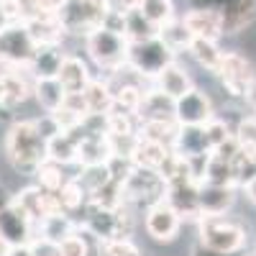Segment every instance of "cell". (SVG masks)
<instances>
[{"mask_svg":"<svg viewBox=\"0 0 256 256\" xmlns=\"http://www.w3.org/2000/svg\"><path fill=\"white\" fill-rule=\"evenodd\" d=\"M156 34H159V38H162L174 54L187 52L190 44H192V38H195V36L190 34V28L182 24V18H172V20H169V24H164Z\"/></svg>","mask_w":256,"mask_h":256,"instance_id":"cell-32","label":"cell"},{"mask_svg":"<svg viewBox=\"0 0 256 256\" xmlns=\"http://www.w3.org/2000/svg\"><path fill=\"white\" fill-rule=\"evenodd\" d=\"M90 256H100V254H98V248H95V251H92V254H90Z\"/></svg>","mask_w":256,"mask_h":256,"instance_id":"cell-54","label":"cell"},{"mask_svg":"<svg viewBox=\"0 0 256 256\" xmlns=\"http://www.w3.org/2000/svg\"><path fill=\"white\" fill-rule=\"evenodd\" d=\"M190 256H233V254H223V251H216V248H210L205 244H195L190 251Z\"/></svg>","mask_w":256,"mask_h":256,"instance_id":"cell-48","label":"cell"},{"mask_svg":"<svg viewBox=\"0 0 256 256\" xmlns=\"http://www.w3.org/2000/svg\"><path fill=\"white\" fill-rule=\"evenodd\" d=\"M13 202L31 218L34 228H36L38 220H44L46 216H52V212L62 210V208H59V200H56V192H49V190L38 187V184L20 190L18 195L13 198Z\"/></svg>","mask_w":256,"mask_h":256,"instance_id":"cell-14","label":"cell"},{"mask_svg":"<svg viewBox=\"0 0 256 256\" xmlns=\"http://www.w3.org/2000/svg\"><path fill=\"white\" fill-rule=\"evenodd\" d=\"M56 200H59V208L64 212H74V210L88 205L90 195H88V190L80 184V180L72 177V180H64V184L56 190Z\"/></svg>","mask_w":256,"mask_h":256,"instance_id":"cell-35","label":"cell"},{"mask_svg":"<svg viewBox=\"0 0 256 256\" xmlns=\"http://www.w3.org/2000/svg\"><path fill=\"white\" fill-rule=\"evenodd\" d=\"M46 159L56 164H77V138L70 131H59L46 138Z\"/></svg>","mask_w":256,"mask_h":256,"instance_id":"cell-28","label":"cell"},{"mask_svg":"<svg viewBox=\"0 0 256 256\" xmlns=\"http://www.w3.org/2000/svg\"><path fill=\"white\" fill-rule=\"evenodd\" d=\"M182 24L190 28V34L195 38H212L218 41L223 36V24H220V16L210 8H190L182 16Z\"/></svg>","mask_w":256,"mask_h":256,"instance_id":"cell-20","label":"cell"},{"mask_svg":"<svg viewBox=\"0 0 256 256\" xmlns=\"http://www.w3.org/2000/svg\"><path fill=\"white\" fill-rule=\"evenodd\" d=\"M172 146H164V144H156V141H146V138H138L134 154H131V162L136 166H146V169H159V164L164 162L166 152Z\"/></svg>","mask_w":256,"mask_h":256,"instance_id":"cell-34","label":"cell"},{"mask_svg":"<svg viewBox=\"0 0 256 256\" xmlns=\"http://www.w3.org/2000/svg\"><path fill=\"white\" fill-rule=\"evenodd\" d=\"M80 180V184L88 190V195H92L95 190H100L102 184H108L113 177H110V169L108 164H90V166H82L80 174H74Z\"/></svg>","mask_w":256,"mask_h":256,"instance_id":"cell-39","label":"cell"},{"mask_svg":"<svg viewBox=\"0 0 256 256\" xmlns=\"http://www.w3.org/2000/svg\"><path fill=\"white\" fill-rule=\"evenodd\" d=\"M156 31L159 28L138 8L126 10V31H123V36L128 41H141V38H148V36H156Z\"/></svg>","mask_w":256,"mask_h":256,"instance_id":"cell-37","label":"cell"},{"mask_svg":"<svg viewBox=\"0 0 256 256\" xmlns=\"http://www.w3.org/2000/svg\"><path fill=\"white\" fill-rule=\"evenodd\" d=\"M84 49H88L90 59L102 70H116L126 62L128 54V38L123 34H116L110 28H95L92 34L84 36Z\"/></svg>","mask_w":256,"mask_h":256,"instance_id":"cell-7","label":"cell"},{"mask_svg":"<svg viewBox=\"0 0 256 256\" xmlns=\"http://www.w3.org/2000/svg\"><path fill=\"white\" fill-rule=\"evenodd\" d=\"M198 230H200V244L216 248V251H223V254H238L246 246V228L236 218H230L228 212L200 216Z\"/></svg>","mask_w":256,"mask_h":256,"instance_id":"cell-3","label":"cell"},{"mask_svg":"<svg viewBox=\"0 0 256 256\" xmlns=\"http://www.w3.org/2000/svg\"><path fill=\"white\" fill-rule=\"evenodd\" d=\"M187 52H190L192 59H195L200 67L208 70V72H218L220 59H223V54H226V52H220L218 41H212V38H192V44H190Z\"/></svg>","mask_w":256,"mask_h":256,"instance_id":"cell-31","label":"cell"},{"mask_svg":"<svg viewBox=\"0 0 256 256\" xmlns=\"http://www.w3.org/2000/svg\"><path fill=\"white\" fill-rule=\"evenodd\" d=\"M202 182H216V184H233L236 187L238 180L236 174H233V166L228 159L218 156V154H212L208 156V164H205V174H202Z\"/></svg>","mask_w":256,"mask_h":256,"instance_id":"cell-36","label":"cell"},{"mask_svg":"<svg viewBox=\"0 0 256 256\" xmlns=\"http://www.w3.org/2000/svg\"><path fill=\"white\" fill-rule=\"evenodd\" d=\"M154 82H156V90L164 92V95H169L172 100H177V98H182L184 92L192 90V80H190L187 70L177 64V59L169 62L166 67L154 77Z\"/></svg>","mask_w":256,"mask_h":256,"instance_id":"cell-23","label":"cell"},{"mask_svg":"<svg viewBox=\"0 0 256 256\" xmlns=\"http://www.w3.org/2000/svg\"><path fill=\"white\" fill-rule=\"evenodd\" d=\"M36 52L26 24H3L0 26V67H28Z\"/></svg>","mask_w":256,"mask_h":256,"instance_id":"cell-8","label":"cell"},{"mask_svg":"<svg viewBox=\"0 0 256 256\" xmlns=\"http://www.w3.org/2000/svg\"><path fill=\"white\" fill-rule=\"evenodd\" d=\"M244 100H246V102L251 105V108L256 110V80H254V82L248 84V90H246V95H244Z\"/></svg>","mask_w":256,"mask_h":256,"instance_id":"cell-50","label":"cell"},{"mask_svg":"<svg viewBox=\"0 0 256 256\" xmlns=\"http://www.w3.org/2000/svg\"><path fill=\"white\" fill-rule=\"evenodd\" d=\"M110 8H102L95 0H64V6L56 10L59 20L67 36H88L102 26V18Z\"/></svg>","mask_w":256,"mask_h":256,"instance_id":"cell-6","label":"cell"},{"mask_svg":"<svg viewBox=\"0 0 256 256\" xmlns=\"http://www.w3.org/2000/svg\"><path fill=\"white\" fill-rule=\"evenodd\" d=\"M82 95H84V102H88L90 113H98V116L110 113V108H113V88H110L108 80H95L92 77L88 82V88L82 90Z\"/></svg>","mask_w":256,"mask_h":256,"instance_id":"cell-27","label":"cell"},{"mask_svg":"<svg viewBox=\"0 0 256 256\" xmlns=\"http://www.w3.org/2000/svg\"><path fill=\"white\" fill-rule=\"evenodd\" d=\"M8 256H34V251H31V246L28 244H18V246H13L10 248V254Z\"/></svg>","mask_w":256,"mask_h":256,"instance_id":"cell-49","label":"cell"},{"mask_svg":"<svg viewBox=\"0 0 256 256\" xmlns=\"http://www.w3.org/2000/svg\"><path fill=\"white\" fill-rule=\"evenodd\" d=\"M77 228H80V223L70 218V212L56 210V212H52V216H46L44 220H38L36 228H34V233H41V236H46V238L62 241V238L72 236Z\"/></svg>","mask_w":256,"mask_h":256,"instance_id":"cell-26","label":"cell"},{"mask_svg":"<svg viewBox=\"0 0 256 256\" xmlns=\"http://www.w3.org/2000/svg\"><path fill=\"white\" fill-rule=\"evenodd\" d=\"M141 120H152V118H174V100L159 92V90H148L144 92L141 108H138Z\"/></svg>","mask_w":256,"mask_h":256,"instance_id":"cell-30","label":"cell"},{"mask_svg":"<svg viewBox=\"0 0 256 256\" xmlns=\"http://www.w3.org/2000/svg\"><path fill=\"white\" fill-rule=\"evenodd\" d=\"M0 236L13 246L28 244L34 238V223L26 212L13 202V198L8 200V205L0 208Z\"/></svg>","mask_w":256,"mask_h":256,"instance_id":"cell-15","label":"cell"},{"mask_svg":"<svg viewBox=\"0 0 256 256\" xmlns=\"http://www.w3.org/2000/svg\"><path fill=\"white\" fill-rule=\"evenodd\" d=\"M31 8L34 10H44V13H56L62 6H64V0H28Z\"/></svg>","mask_w":256,"mask_h":256,"instance_id":"cell-47","label":"cell"},{"mask_svg":"<svg viewBox=\"0 0 256 256\" xmlns=\"http://www.w3.org/2000/svg\"><path fill=\"white\" fill-rule=\"evenodd\" d=\"M105 134L108 136H131L136 134V128H134V116H128V113H105Z\"/></svg>","mask_w":256,"mask_h":256,"instance_id":"cell-42","label":"cell"},{"mask_svg":"<svg viewBox=\"0 0 256 256\" xmlns=\"http://www.w3.org/2000/svg\"><path fill=\"white\" fill-rule=\"evenodd\" d=\"M144 226H146V233L156 244H169V241L177 238L180 226H182V216L166 200H162V202H154L152 208H146Z\"/></svg>","mask_w":256,"mask_h":256,"instance_id":"cell-12","label":"cell"},{"mask_svg":"<svg viewBox=\"0 0 256 256\" xmlns=\"http://www.w3.org/2000/svg\"><path fill=\"white\" fill-rule=\"evenodd\" d=\"M212 118H216L212 102L198 88H192L190 92H184L182 98L174 100V120L180 126H205Z\"/></svg>","mask_w":256,"mask_h":256,"instance_id":"cell-13","label":"cell"},{"mask_svg":"<svg viewBox=\"0 0 256 256\" xmlns=\"http://www.w3.org/2000/svg\"><path fill=\"white\" fill-rule=\"evenodd\" d=\"M218 80L223 84V90L230 98H244L248 84L256 80V70L248 56L238 54V52H226L220 59V67H218Z\"/></svg>","mask_w":256,"mask_h":256,"instance_id":"cell-10","label":"cell"},{"mask_svg":"<svg viewBox=\"0 0 256 256\" xmlns=\"http://www.w3.org/2000/svg\"><path fill=\"white\" fill-rule=\"evenodd\" d=\"M177 128H180V123L174 118H152V120H144L136 128V136L146 138V141H156V144H164V146H172L174 138H177Z\"/></svg>","mask_w":256,"mask_h":256,"instance_id":"cell-25","label":"cell"},{"mask_svg":"<svg viewBox=\"0 0 256 256\" xmlns=\"http://www.w3.org/2000/svg\"><path fill=\"white\" fill-rule=\"evenodd\" d=\"M236 205V187L200 182V212L202 216H220Z\"/></svg>","mask_w":256,"mask_h":256,"instance_id":"cell-18","label":"cell"},{"mask_svg":"<svg viewBox=\"0 0 256 256\" xmlns=\"http://www.w3.org/2000/svg\"><path fill=\"white\" fill-rule=\"evenodd\" d=\"M230 166H233V174H236L238 184H246L251 177H256V154L248 152V148H238L230 156Z\"/></svg>","mask_w":256,"mask_h":256,"instance_id":"cell-41","label":"cell"},{"mask_svg":"<svg viewBox=\"0 0 256 256\" xmlns=\"http://www.w3.org/2000/svg\"><path fill=\"white\" fill-rule=\"evenodd\" d=\"M138 10L152 20L156 28H162L164 24H169L172 18H177V10H174V3L172 0H141Z\"/></svg>","mask_w":256,"mask_h":256,"instance_id":"cell-38","label":"cell"},{"mask_svg":"<svg viewBox=\"0 0 256 256\" xmlns=\"http://www.w3.org/2000/svg\"><path fill=\"white\" fill-rule=\"evenodd\" d=\"M254 256H256V254H254Z\"/></svg>","mask_w":256,"mask_h":256,"instance_id":"cell-56","label":"cell"},{"mask_svg":"<svg viewBox=\"0 0 256 256\" xmlns=\"http://www.w3.org/2000/svg\"><path fill=\"white\" fill-rule=\"evenodd\" d=\"M64 88L59 84L56 77H38L34 80V98L38 100V105L44 108L46 113H54L62 108V102H64Z\"/></svg>","mask_w":256,"mask_h":256,"instance_id":"cell-29","label":"cell"},{"mask_svg":"<svg viewBox=\"0 0 256 256\" xmlns=\"http://www.w3.org/2000/svg\"><path fill=\"white\" fill-rule=\"evenodd\" d=\"M233 138L238 141L241 148H248V152H254L256 148V116H246L238 120L236 131H233Z\"/></svg>","mask_w":256,"mask_h":256,"instance_id":"cell-45","label":"cell"},{"mask_svg":"<svg viewBox=\"0 0 256 256\" xmlns=\"http://www.w3.org/2000/svg\"><path fill=\"white\" fill-rule=\"evenodd\" d=\"M26 28L31 34V38L36 41V46L41 44H62L67 31H64L62 20L56 13H44V10H34L26 20Z\"/></svg>","mask_w":256,"mask_h":256,"instance_id":"cell-17","label":"cell"},{"mask_svg":"<svg viewBox=\"0 0 256 256\" xmlns=\"http://www.w3.org/2000/svg\"><path fill=\"white\" fill-rule=\"evenodd\" d=\"M198 8H210L220 16L223 36L241 34L256 18V0H195Z\"/></svg>","mask_w":256,"mask_h":256,"instance_id":"cell-9","label":"cell"},{"mask_svg":"<svg viewBox=\"0 0 256 256\" xmlns=\"http://www.w3.org/2000/svg\"><path fill=\"white\" fill-rule=\"evenodd\" d=\"M254 154H256V148H254Z\"/></svg>","mask_w":256,"mask_h":256,"instance_id":"cell-55","label":"cell"},{"mask_svg":"<svg viewBox=\"0 0 256 256\" xmlns=\"http://www.w3.org/2000/svg\"><path fill=\"white\" fill-rule=\"evenodd\" d=\"M8 200H10V195H8V190H6L3 184H0V208H3V205H8Z\"/></svg>","mask_w":256,"mask_h":256,"instance_id":"cell-53","label":"cell"},{"mask_svg":"<svg viewBox=\"0 0 256 256\" xmlns=\"http://www.w3.org/2000/svg\"><path fill=\"white\" fill-rule=\"evenodd\" d=\"M26 72L28 67H3L0 72V118H10L13 110L34 92V82Z\"/></svg>","mask_w":256,"mask_h":256,"instance_id":"cell-11","label":"cell"},{"mask_svg":"<svg viewBox=\"0 0 256 256\" xmlns=\"http://www.w3.org/2000/svg\"><path fill=\"white\" fill-rule=\"evenodd\" d=\"M169 205H172L182 218H192L198 220L200 212V182L198 180H182V182H172L166 184V198Z\"/></svg>","mask_w":256,"mask_h":256,"instance_id":"cell-16","label":"cell"},{"mask_svg":"<svg viewBox=\"0 0 256 256\" xmlns=\"http://www.w3.org/2000/svg\"><path fill=\"white\" fill-rule=\"evenodd\" d=\"M36 180H38V187H44V190H49V192H56L62 184H64V177L62 174V164H56V162H52V159H44L38 164V169H36Z\"/></svg>","mask_w":256,"mask_h":256,"instance_id":"cell-40","label":"cell"},{"mask_svg":"<svg viewBox=\"0 0 256 256\" xmlns=\"http://www.w3.org/2000/svg\"><path fill=\"white\" fill-rule=\"evenodd\" d=\"M141 100H144V90L134 82H123L120 88L113 90V108L116 113H128V116H138L141 108Z\"/></svg>","mask_w":256,"mask_h":256,"instance_id":"cell-33","label":"cell"},{"mask_svg":"<svg viewBox=\"0 0 256 256\" xmlns=\"http://www.w3.org/2000/svg\"><path fill=\"white\" fill-rule=\"evenodd\" d=\"M100 256H141V251L131 244V238H113V241H98Z\"/></svg>","mask_w":256,"mask_h":256,"instance_id":"cell-44","label":"cell"},{"mask_svg":"<svg viewBox=\"0 0 256 256\" xmlns=\"http://www.w3.org/2000/svg\"><path fill=\"white\" fill-rule=\"evenodd\" d=\"M64 54L62 52V44H41L36 46L31 62H28V72L34 80L38 77H56L59 70H62V62H64Z\"/></svg>","mask_w":256,"mask_h":256,"instance_id":"cell-21","label":"cell"},{"mask_svg":"<svg viewBox=\"0 0 256 256\" xmlns=\"http://www.w3.org/2000/svg\"><path fill=\"white\" fill-rule=\"evenodd\" d=\"M88 233L98 241H113V238H128L134 230V212L128 208V202L118 208H102L88 200L84 205V220L80 223Z\"/></svg>","mask_w":256,"mask_h":256,"instance_id":"cell-2","label":"cell"},{"mask_svg":"<svg viewBox=\"0 0 256 256\" xmlns=\"http://www.w3.org/2000/svg\"><path fill=\"white\" fill-rule=\"evenodd\" d=\"M82 131H84V128H82ZM110 156H113V152H110L108 134L84 131V134H82V138L77 141V164H80V166L105 164Z\"/></svg>","mask_w":256,"mask_h":256,"instance_id":"cell-19","label":"cell"},{"mask_svg":"<svg viewBox=\"0 0 256 256\" xmlns=\"http://www.w3.org/2000/svg\"><path fill=\"white\" fill-rule=\"evenodd\" d=\"M120 184H123L126 202L136 205V208H152L154 202H162L166 198V180L156 172V169L134 166V172Z\"/></svg>","mask_w":256,"mask_h":256,"instance_id":"cell-5","label":"cell"},{"mask_svg":"<svg viewBox=\"0 0 256 256\" xmlns=\"http://www.w3.org/2000/svg\"><path fill=\"white\" fill-rule=\"evenodd\" d=\"M172 148L184 156L208 154L210 146H208V136H205V126H180Z\"/></svg>","mask_w":256,"mask_h":256,"instance_id":"cell-24","label":"cell"},{"mask_svg":"<svg viewBox=\"0 0 256 256\" xmlns=\"http://www.w3.org/2000/svg\"><path fill=\"white\" fill-rule=\"evenodd\" d=\"M34 256H62V246L59 241L54 238H46V236H41V233H34V238L28 241Z\"/></svg>","mask_w":256,"mask_h":256,"instance_id":"cell-46","label":"cell"},{"mask_svg":"<svg viewBox=\"0 0 256 256\" xmlns=\"http://www.w3.org/2000/svg\"><path fill=\"white\" fill-rule=\"evenodd\" d=\"M177 54L169 49L164 41L156 36H148V38H141V41H128V54H126V62L138 77H148L154 80L169 62H174Z\"/></svg>","mask_w":256,"mask_h":256,"instance_id":"cell-4","label":"cell"},{"mask_svg":"<svg viewBox=\"0 0 256 256\" xmlns=\"http://www.w3.org/2000/svg\"><path fill=\"white\" fill-rule=\"evenodd\" d=\"M244 190H246V198L256 205V177H251V180L244 184Z\"/></svg>","mask_w":256,"mask_h":256,"instance_id":"cell-51","label":"cell"},{"mask_svg":"<svg viewBox=\"0 0 256 256\" xmlns=\"http://www.w3.org/2000/svg\"><path fill=\"white\" fill-rule=\"evenodd\" d=\"M56 80L64 88V92H82L84 88H88V82L92 80V74H90L88 62H84L82 56L67 54L64 62H62V70H59Z\"/></svg>","mask_w":256,"mask_h":256,"instance_id":"cell-22","label":"cell"},{"mask_svg":"<svg viewBox=\"0 0 256 256\" xmlns=\"http://www.w3.org/2000/svg\"><path fill=\"white\" fill-rule=\"evenodd\" d=\"M6 156L16 172L34 174L46 159V136L38 131L36 120H16L6 136Z\"/></svg>","mask_w":256,"mask_h":256,"instance_id":"cell-1","label":"cell"},{"mask_svg":"<svg viewBox=\"0 0 256 256\" xmlns=\"http://www.w3.org/2000/svg\"><path fill=\"white\" fill-rule=\"evenodd\" d=\"M10 248H13V244H8L3 236H0V256H8V254H10Z\"/></svg>","mask_w":256,"mask_h":256,"instance_id":"cell-52","label":"cell"},{"mask_svg":"<svg viewBox=\"0 0 256 256\" xmlns=\"http://www.w3.org/2000/svg\"><path fill=\"white\" fill-rule=\"evenodd\" d=\"M205 136H208V146H210V152H216L218 146H223L228 138H233V131L228 128L226 120L220 118H212L205 123Z\"/></svg>","mask_w":256,"mask_h":256,"instance_id":"cell-43","label":"cell"}]
</instances>
